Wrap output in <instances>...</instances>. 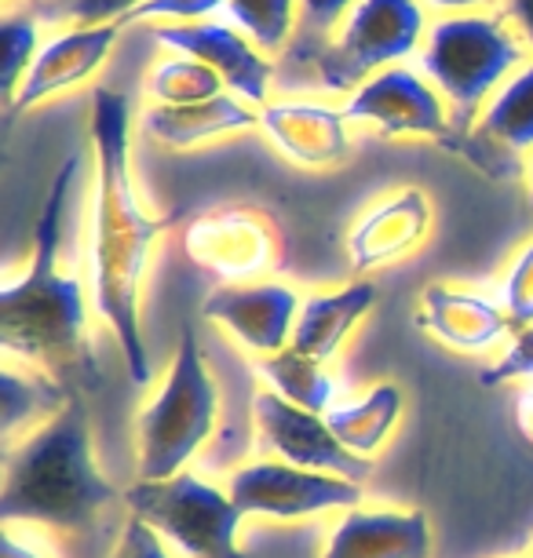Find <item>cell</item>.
Masks as SVG:
<instances>
[{
	"label": "cell",
	"instance_id": "cell-1",
	"mask_svg": "<svg viewBox=\"0 0 533 558\" xmlns=\"http://www.w3.org/2000/svg\"><path fill=\"white\" fill-rule=\"evenodd\" d=\"M92 150H96V205H92V289L102 322L118 340L129 376L150 380L143 340V281L154 245L169 230V216H150L132 183V110L121 92L92 96Z\"/></svg>",
	"mask_w": 533,
	"mask_h": 558
},
{
	"label": "cell",
	"instance_id": "cell-21",
	"mask_svg": "<svg viewBox=\"0 0 533 558\" xmlns=\"http://www.w3.org/2000/svg\"><path fill=\"white\" fill-rule=\"evenodd\" d=\"M140 129L161 150H197L205 143L259 129V110L238 99L234 92H223V96L191 102V107H146Z\"/></svg>",
	"mask_w": 533,
	"mask_h": 558
},
{
	"label": "cell",
	"instance_id": "cell-5",
	"mask_svg": "<svg viewBox=\"0 0 533 558\" xmlns=\"http://www.w3.org/2000/svg\"><path fill=\"white\" fill-rule=\"evenodd\" d=\"M219 413V391L208 362L197 347L194 329H183L175 357L165 373L154 402L143 405L135 420V460L143 482L175 478L194 452L213 438Z\"/></svg>",
	"mask_w": 533,
	"mask_h": 558
},
{
	"label": "cell",
	"instance_id": "cell-23",
	"mask_svg": "<svg viewBox=\"0 0 533 558\" xmlns=\"http://www.w3.org/2000/svg\"><path fill=\"white\" fill-rule=\"evenodd\" d=\"M359 0H296V23L286 51L275 59L278 66V88L281 92H311L318 59L326 56L332 37L340 34L343 19Z\"/></svg>",
	"mask_w": 533,
	"mask_h": 558
},
{
	"label": "cell",
	"instance_id": "cell-10",
	"mask_svg": "<svg viewBox=\"0 0 533 558\" xmlns=\"http://www.w3.org/2000/svg\"><path fill=\"white\" fill-rule=\"evenodd\" d=\"M253 424H256V449L267 460H281L307 471H326V475H340L351 482H362L373 471L370 460L351 452L332 435L326 416L292 405L275 391L253 395Z\"/></svg>",
	"mask_w": 533,
	"mask_h": 558
},
{
	"label": "cell",
	"instance_id": "cell-6",
	"mask_svg": "<svg viewBox=\"0 0 533 558\" xmlns=\"http://www.w3.org/2000/svg\"><path fill=\"white\" fill-rule=\"evenodd\" d=\"M427 8L421 0H359L318 59L311 92L351 96L388 66H402L427 37Z\"/></svg>",
	"mask_w": 533,
	"mask_h": 558
},
{
	"label": "cell",
	"instance_id": "cell-22",
	"mask_svg": "<svg viewBox=\"0 0 533 558\" xmlns=\"http://www.w3.org/2000/svg\"><path fill=\"white\" fill-rule=\"evenodd\" d=\"M373 303H376V289L370 281H351V286L332 292H311L300 307L289 347L315 357L322 365L332 362L343 340L354 332V325L373 311Z\"/></svg>",
	"mask_w": 533,
	"mask_h": 558
},
{
	"label": "cell",
	"instance_id": "cell-32",
	"mask_svg": "<svg viewBox=\"0 0 533 558\" xmlns=\"http://www.w3.org/2000/svg\"><path fill=\"white\" fill-rule=\"evenodd\" d=\"M110 558H175V555L165 547V541L150 530V525L132 514V519L124 522V530L118 536V544H113Z\"/></svg>",
	"mask_w": 533,
	"mask_h": 558
},
{
	"label": "cell",
	"instance_id": "cell-17",
	"mask_svg": "<svg viewBox=\"0 0 533 558\" xmlns=\"http://www.w3.org/2000/svg\"><path fill=\"white\" fill-rule=\"evenodd\" d=\"M432 197L421 186H402L376 202L370 213L359 216V223L348 234V259L359 274L391 267L413 256L432 234Z\"/></svg>",
	"mask_w": 533,
	"mask_h": 558
},
{
	"label": "cell",
	"instance_id": "cell-37",
	"mask_svg": "<svg viewBox=\"0 0 533 558\" xmlns=\"http://www.w3.org/2000/svg\"><path fill=\"white\" fill-rule=\"evenodd\" d=\"M530 208H533V161H530Z\"/></svg>",
	"mask_w": 533,
	"mask_h": 558
},
{
	"label": "cell",
	"instance_id": "cell-2",
	"mask_svg": "<svg viewBox=\"0 0 533 558\" xmlns=\"http://www.w3.org/2000/svg\"><path fill=\"white\" fill-rule=\"evenodd\" d=\"M77 168V154L59 165L45 208H40L26 270L0 289V347L4 354L45 373L70 395H85L99 387V365L88 347L85 289L59 267L62 216H66V197Z\"/></svg>",
	"mask_w": 533,
	"mask_h": 558
},
{
	"label": "cell",
	"instance_id": "cell-33",
	"mask_svg": "<svg viewBox=\"0 0 533 558\" xmlns=\"http://www.w3.org/2000/svg\"><path fill=\"white\" fill-rule=\"evenodd\" d=\"M0 558H59L34 533V525H4L0 533Z\"/></svg>",
	"mask_w": 533,
	"mask_h": 558
},
{
	"label": "cell",
	"instance_id": "cell-20",
	"mask_svg": "<svg viewBox=\"0 0 533 558\" xmlns=\"http://www.w3.org/2000/svg\"><path fill=\"white\" fill-rule=\"evenodd\" d=\"M416 325L435 336L438 343L453 347L464 354H483L497 347L511 329V318L505 307L494 300L479 296V292L449 289L443 281H432L421 292V311H416Z\"/></svg>",
	"mask_w": 533,
	"mask_h": 558
},
{
	"label": "cell",
	"instance_id": "cell-29",
	"mask_svg": "<svg viewBox=\"0 0 533 558\" xmlns=\"http://www.w3.org/2000/svg\"><path fill=\"white\" fill-rule=\"evenodd\" d=\"M500 296H505V311L516 329L533 325V241H526V245L511 256Z\"/></svg>",
	"mask_w": 533,
	"mask_h": 558
},
{
	"label": "cell",
	"instance_id": "cell-18",
	"mask_svg": "<svg viewBox=\"0 0 533 558\" xmlns=\"http://www.w3.org/2000/svg\"><path fill=\"white\" fill-rule=\"evenodd\" d=\"M219 15V23L242 29L264 56H281L296 23V0H150L129 23H202Z\"/></svg>",
	"mask_w": 533,
	"mask_h": 558
},
{
	"label": "cell",
	"instance_id": "cell-31",
	"mask_svg": "<svg viewBox=\"0 0 533 558\" xmlns=\"http://www.w3.org/2000/svg\"><path fill=\"white\" fill-rule=\"evenodd\" d=\"M516 380H533V325L516 332V340L508 343L505 357L497 365H489L483 373V387H500V384H516Z\"/></svg>",
	"mask_w": 533,
	"mask_h": 558
},
{
	"label": "cell",
	"instance_id": "cell-13",
	"mask_svg": "<svg viewBox=\"0 0 533 558\" xmlns=\"http://www.w3.org/2000/svg\"><path fill=\"white\" fill-rule=\"evenodd\" d=\"M489 179H516L519 157L533 150V59H526L486 102L475 129L453 143Z\"/></svg>",
	"mask_w": 533,
	"mask_h": 558
},
{
	"label": "cell",
	"instance_id": "cell-24",
	"mask_svg": "<svg viewBox=\"0 0 533 558\" xmlns=\"http://www.w3.org/2000/svg\"><path fill=\"white\" fill-rule=\"evenodd\" d=\"M66 387H59L56 380H48L37 368H15L8 365L0 373V427L4 438L12 441L15 435H34L40 424H48L62 405L70 402Z\"/></svg>",
	"mask_w": 533,
	"mask_h": 558
},
{
	"label": "cell",
	"instance_id": "cell-16",
	"mask_svg": "<svg viewBox=\"0 0 533 558\" xmlns=\"http://www.w3.org/2000/svg\"><path fill=\"white\" fill-rule=\"evenodd\" d=\"M259 132L303 168H332L351 150L343 107L307 96H281L259 107Z\"/></svg>",
	"mask_w": 533,
	"mask_h": 558
},
{
	"label": "cell",
	"instance_id": "cell-11",
	"mask_svg": "<svg viewBox=\"0 0 533 558\" xmlns=\"http://www.w3.org/2000/svg\"><path fill=\"white\" fill-rule=\"evenodd\" d=\"M343 118L348 124H370L391 140L424 135L446 146L453 140V118H449L446 99L421 70L410 66H388L365 81L359 92H351L343 102Z\"/></svg>",
	"mask_w": 533,
	"mask_h": 558
},
{
	"label": "cell",
	"instance_id": "cell-26",
	"mask_svg": "<svg viewBox=\"0 0 533 558\" xmlns=\"http://www.w3.org/2000/svg\"><path fill=\"white\" fill-rule=\"evenodd\" d=\"M256 376L267 384V391H275L278 398H286V402L300 409H311V413H322V416H326L329 409H337L332 405L337 402V384H332V376L326 373V365L292 351V347L259 357Z\"/></svg>",
	"mask_w": 533,
	"mask_h": 558
},
{
	"label": "cell",
	"instance_id": "cell-7",
	"mask_svg": "<svg viewBox=\"0 0 533 558\" xmlns=\"http://www.w3.org/2000/svg\"><path fill=\"white\" fill-rule=\"evenodd\" d=\"M121 500L135 519H143L186 558H245L238 547L242 511L234 508L231 493L216 489L202 475L180 471L165 482L135 478Z\"/></svg>",
	"mask_w": 533,
	"mask_h": 558
},
{
	"label": "cell",
	"instance_id": "cell-9",
	"mask_svg": "<svg viewBox=\"0 0 533 558\" xmlns=\"http://www.w3.org/2000/svg\"><path fill=\"white\" fill-rule=\"evenodd\" d=\"M234 508L242 514H264L275 522H296L326 511H351L362 504V486L326 471L292 468L281 460H256L238 468L227 482Z\"/></svg>",
	"mask_w": 533,
	"mask_h": 558
},
{
	"label": "cell",
	"instance_id": "cell-34",
	"mask_svg": "<svg viewBox=\"0 0 533 558\" xmlns=\"http://www.w3.org/2000/svg\"><path fill=\"white\" fill-rule=\"evenodd\" d=\"M500 19L516 29V37L533 51V0H500Z\"/></svg>",
	"mask_w": 533,
	"mask_h": 558
},
{
	"label": "cell",
	"instance_id": "cell-36",
	"mask_svg": "<svg viewBox=\"0 0 533 558\" xmlns=\"http://www.w3.org/2000/svg\"><path fill=\"white\" fill-rule=\"evenodd\" d=\"M516 427L519 435L533 446V380H526V387L516 398Z\"/></svg>",
	"mask_w": 533,
	"mask_h": 558
},
{
	"label": "cell",
	"instance_id": "cell-3",
	"mask_svg": "<svg viewBox=\"0 0 533 558\" xmlns=\"http://www.w3.org/2000/svg\"><path fill=\"white\" fill-rule=\"evenodd\" d=\"M118 489L96 463L92 424L81 398H70L48 424L8 452L0 519L4 525H45L51 533H88Z\"/></svg>",
	"mask_w": 533,
	"mask_h": 558
},
{
	"label": "cell",
	"instance_id": "cell-15",
	"mask_svg": "<svg viewBox=\"0 0 533 558\" xmlns=\"http://www.w3.org/2000/svg\"><path fill=\"white\" fill-rule=\"evenodd\" d=\"M303 300L296 289L278 281H253V286H219L205 296L202 314L208 322L223 325L242 347L259 357L286 351L296 329Z\"/></svg>",
	"mask_w": 533,
	"mask_h": 558
},
{
	"label": "cell",
	"instance_id": "cell-12",
	"mask_svg": "<svg viewBox=\"0 0 533 558\" xmlns=\"http://www.w3.org/2000/svg\"><path fill=\"white\" fill-rule=\"evenodd\" d=\"M150 40L161 45L169 56H191L205 62L223 77L227 92L245 99L249 107H267L270 88L278 81V66L264 56L242 29L219 23V19H202V23H161L150 26Z\"/></svg>",
	"mask_w": 533,
	"mask_h": 558
},
{
	"label": "cell",
	"instance_id": "cell-4",
	"mask_svg": "<svg viewBox=\"0 0 533 558\" xmlns=\"http://www.w3.org/2000/svg\"><path fill=\"white\" fill-rule=\"evenodd\" d=\"M416 62L446 99L453 118V146L475 129L500 84L526 62V45L500 15H446L427 26Z\"/></svg>",
	"mask_w": 533,
	"mask_h": 558
},
{
	"label": "cell",
	"instance_id": "cell-14",
	"mask_svg": "<svg viewBox=\"0 0 533 558\" xmlns=\"http://www.w3.org/2000/svg\"><path fill=\"white\" fill-rule=\"evenodd\" d=\"M121 26L124 23L73 26V29H62V34H56V37H48L37 51L34 66L26 70L23 84H19L15 99L4 107L8 118L34 110L45 99L62 96V92H73L85 81L96 77V73L107 66L113 45H118Z\"/></svg>",
	"mask_w": 533,
	"mask_h": 558
},
{
	"label": "cell",
	"instance_id": "cell-35",
	"mask_svg": "<svg viewBox=\"0 0 533 558\" xmlns=\"http://www.w3.org/2000/svg\"><path fill=\"white\" fill-rule=\"evenodd\" d=\"M421 4L438 12V19H446V15H479L483 8L497 4V0H421Z\"/></svg>",
	"mask_w": 533,
	"mask_h": 558
},
{
	"label": "cell",
	"instance_id": "cell-19",
	"mask_svg": "<svg viewBox=\"0 0 533 558\" xmlns=\"http://www.w3.org/2000/svg\"><path fill=\"white\" fill-rule=\"evenodd\" d=\"M322 558H432V525L416 508H351L329 530Z\"/></svg>",
	"mask_w": 533,
	"mask_h": 558
},
{
	"label": "cell",
	"instance_id": "cell-25",
	"mask_svg": "<svg viewBox=\"0 0 533 558\" xmlns=\"http://www.w3.org/2000/svg\"><path fill=\"white\" fill-rule=\"evenodd\" d=\"M399 416H402V391L395 384H380L365 398H359V402L337 405L326 413L332 435L351 452H359V457H370V452L380 449L391 438Z\"/></svg>",
	"mask_w": 533,
	"mask_h": 558
},
{
	"label": "cell",
	"instance_id": "cell-28",
	"mask_svg": "<svg viewBox=\"0 0 533 558\" xmlns=\"http://www.w3.org/2000/svg\"><path fill=\"white\" fill-rule=\"evenodd\" d=\"M0 51H4V66H0V92H4V107L15 99L19 84L26 70L34 66L40 51V23L37 15H4L0 23Z\"/></svg>",
	"mask_w": 533,
	"mask_h": 558
},
{
	"label": "cell",
	"instance_id": "cell-8",
	"mask_svg": "<svg viewBox=\"0 0 533 558\" xmlns=\"http://www.w3.org/2000/svg\"><path fill=\"white\" fill-rule=\"evenodd\" d=\"M183 252L223 286H253L286 267V227L264 205H219L183 227Z\"/></svg>",
	"mask_w": 533,
	"mask_h": 558
},
{
	"label": "cell",
	"instance_id": "cell-27",
	"mask_svg": "<svg viewBox=\"0 0 533 558\" xmlns=\"http://www.w3.org/2000/svg\"><path fill=\"white\" fill-rule=\"evenodd\" d=\"M223 92V77L191 56L158 59L143 81V96L150 99V107H191V102H208Z\"/></svg>",
	"mask_w": 533,
	"mask_h": 558
},
{
	"label": "cell",
	"instance_id": "cell-30",
	"mask_svg": "<svg viewBox=\"0 0 533 558\" xmlns=\"http://www.w3.org/2000/svg\"><path fill=\"white\" fill-rule=\"evenodd\" d=\"M150 0H62L51 8V15L70 19L77 26H102V23H129Z\"/></svg>",
	"mask_w": 533,
	"mask_h": 558
}]
</instances>
